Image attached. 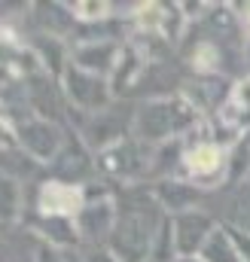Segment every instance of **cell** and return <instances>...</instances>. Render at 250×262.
<instances>
[{
  "label": "cell",
  "instance_id": "cell-1",
  "mask_svg": "<svg viewBox=\"0 0 250 262\" xmlns=\"http://www.w3.org/2000/svg\"><path fill=\"white\" fill-rule=\"evenodd\" d=\"M183 174L198 189L229 183V149L214 140H198L183 152Z\"/></svg>",
  "mask_w": 250,
  "mask_h": 262
},
{
  "label": "cell",
  "instance_id": "cell-2",
  "mask_svg": "<svg viewBox=\"0 0 250 262\" xmlns=\"http://www.w3.org/2000/svg\"><path fill=\"white\" fill-rule=\"evenodd\" d=\"M220 223L207 213V210H186V213H177L171 216V232H174V247H177V256H198L204 241L211 238V232L217 229Z\"/></svg>",
  "mask_w": 250,
  "mask_h": 262
},
{
  "label": "cell",
  "instance_id": "cell-3",
  "mask_svg": "<svg viewBox=\"0 0 250 262\" xmlns=\"http://www.w3.org/2000/svg\"><path fill=\"white\" fill-rule=\"evenodd\" d=\"M86 204H82V189L70 186V183H55L49 180L43 189H40V210L46 216H73L79 213Z\"/></svg>",
  "mask_w": 250,
  "mask_h": 262
},
{
  "label": "cell",
  "instance_id": "cell-4",
  "mask_svg": "<svg viewBox=\"0 0 250 262\" xmlns=\"http://www.w3.org/2000/svg\"><path fill=\"white\" fill-rule=\"evenodd\" d=\"M113 204L110 201H98V204H86L76 213V232L79 238L89 241H104L113 235Z\"/></svg>",
  "mask_w": 250,
  "mask_h": 262
},
{
  "label": "cell",
  "instance_id": "cell-5",
  "mask_svg": "<svg viewBox=\"0 0 250 262\" xmlns=\"http://www.w3.org/2000/svg\"><path fill=\"white\" fill-rule=\"evenodd\" d=\"M22 143L28 146L31 156L37 159H49L58 152L61 146V137H58V128H52L49 122H28L22 128Z\"/></svg>",
  "mask_w": 250,
  "mask_h": 262
},
{
  "label": "cell",
  "instance_id": "cell-6",
  "mask_svg": "<svg viewBox=\"0 0 250 262\" xmlns=\"http://www.w3.org/2000/svg\"><path fill=\"white\" fill-rule=\"evenodd\" d=\"M201 198V189L195 183H180V180H165L162 189H159V204L165 210H171L174 216L177 213H186L195 210V201Z\"/></svg>",
  "mask_w": 250,
  "mask_h": 262
},
{
  "label": "cell",
  "instance_id": "cell-7",
  "mask_svg": "<svg viewBox=\"0 0 250 262\" xmlns=\"http://www.w3.org/2000/svg\"><path fill=\"white\" fill-rule=\"evenodd\" d=\"M198 256L204 262H244L241 259V250H238V244H235V238H232V232H229L226 223H220L211 232V238L204 241V247H201Z\"/></svg>",
  "mask_w": 250,
  "mask_h": 262
},
{
  "label": "cell",
  "instance_id": "cell-8",
  "mask_svg": "<svg viewBox=\"0 0 250 262\" xmlns=\"http://www.w3.org/2000/svg\"><path fill=\"white\" fill-rule=\"evenodd\" d=\"M174 104H156V107H147L143 113H140V122H137V128L143 137H153V140H159V137H168V131L180 128L177 122H174Z\"/></svg>",
  "mask_w": 250,
  "mask_h": 262
},
{
  "label": "cell",
  "instance_id": "cell-9",
  "mask_svg": "<svg viewBox=\"0 0 250 262\" xmlns=\"http://www.w3.org/2000/svg\"><path fill=\"white\" fill-rule=\"evenodd\" d=\"M229 220H226V226H232V229H238L241 235H247L250 238V183H241V186H235V192L229 198Z\"/></svg>",
  "mask_w": 250,
  "mask_h": 262
},
{
  "label": "cell",
  "instance_id": "cell-10",
  "mask_svg": "<svg viewBox=\"0 0 250 262\" xmlns=\"http://www.w3.org/2000/svg\"><path fill=\"white\" fill-rule=\"evenodd\" d=\"M192 64H195V70H201V73H220V52H217V46L214 43L198 46Z\"/></svg>",
  "mask_w": 250,
  "mask_h": 262
},
{
  "label": "cell",
  "instance_id": "cell-11",
  "mask_svg": "<svg viewBox=\"0 0 250 262\" xmlns=\"http://www.w3.org/2000/svg\"><path fill=\"white\" fill-rule=\"evenodd\" d=\"M37 262H86L79 259L73 250H67V247H52V244H43L40 250H37Z\"/></svg>",
  "mask_w": 250,
  "mask_h": 262
},
{
  "label": "cell",
  "instance_id": "cell-12",
  "mask_svg": "<svg viewBox=\"0 0 250 262\" xmlns=\"http://www.w3.org/2000/svg\"><path fill=\"white\" fill-rule=\"evenodd\" d=\"M82 259H86V262H119L110 250H92V253H86Z\"/></svg>",
  "mask_w": 250,
  "mask_h": 262
},
{
  "label": "cell",
  "instance_id": "cell-13",
  "mask_svg": "<svg viewBox=\"0 0 250 262\" xmlns=\"http://www.w3.org/2000/svg\"><path fill=\"white\" fill-rule=\"evenodd\" d=\"M177 262H204L201 256H177Z\"/></svg>",
  "mask_w": 250,
  "mask_h": 262
}]
</instances>
